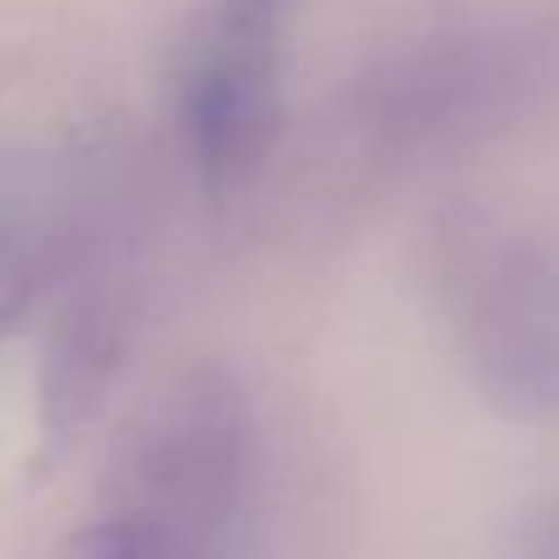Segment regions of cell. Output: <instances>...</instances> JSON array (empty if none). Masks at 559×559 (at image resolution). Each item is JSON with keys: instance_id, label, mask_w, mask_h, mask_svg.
<instances>
[{"instance_id": "obj_2", "label": "cell", "mask_w": 559, "mask_h": 559, "mask_svg": "<svg viewBox=\"0 0 559 559\" xmlns=\"http://www.w3.org/2000/svg\"><path fill=\"white\" fill-rule=\"evenodd\" d=\"M64 559H212L177 531L143 511L128 515H98L79 535H69Z\"/></svg>"}, {"instance_id": "obj_1", "label": "cell", "mask_w": 559, "mask_h": 559, "mask_svg": "<svg viewBox=\"0 0 559 559\" xmlns=\"http://www.w3.org/2000/svg\"><path fill=\"white\" fill-rule=\"evenodd\" d=\"M295 0H216L182 74V133L197 173L231 187L255 173L280 123L275 59Z\"/></svg>"}]
</instances>
